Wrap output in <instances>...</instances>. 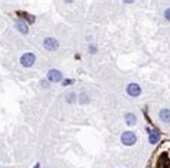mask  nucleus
Masks as SVG:
<instances>
[{"mask_svg":"<svg viewBox=\"0 0 170 168\" xmlns=\"http://www.w3.org/2000/svg\"><path fill=\"white\" fill-rule=\"evenodd\" d=\"M34 61H36V57H34L33 53H26V54H23L22 59H20V63H22V66H24V67H32L34 64Z\"/></svg>","mask_w":170,"mask_h":168,"instance_id":"f257e3e1","label":"nucleus"},{"mask_svg":"<svg viewBox=\"0 0 170 168\" xmlns=\"http://www.w3.org/2000/svg\"><path fill=\"white\" fill-rule=\"evenodd\" d=\"M136 140H137L136 134L132 133V131H126V133H123V135H121V143L124 145H133L136 143Z\"/></svg>","mask_w":170,"mask_h":168,"instance_id":"f03ea898","label":"nucleus"},{"mask_svg":"<svg viewBox=\"0 0 170 168\" xmlns=\"http://www.w3.org/2000/svg\"><path fill=\"white\" fill-rule=\"evenodd\" d=\"M57 47H59V43H57V40H56V39L49 37V39H46V40H44V49H46V50L54 51V50H57Z\"/></svg>","mask_w":170,"mask_h":168,"instance_id":"7ed1b4c3","label":"nucleus"},{"mask_svg":"<svg viewBox=\"0 0 170 168\" xmlns=\"http://www.w3.org/2000/svg\"><path fill=\"white\" fill-rule=\"evenodd\" d=\"M47 78H49V81L59 83V81H62L63 76H62V73H60V71H57V70H50V71L47 73Z\"/></svg>","mask_w":170,"mask_h":168,"instance_id":"20e7f679","label":"nucleus"},{"mask_svg":"<svg viewBox=\"0 0 170 168\" xmlns=\"http://www.w3.org/2000/svg\"><path fill=\"white\" fill-rule=\"evenodd\" d=\"M127 93L130 94V96H133V97H137L140 93H142V88H140V85L139 84H129V87H127Z\"/></svg>","mask_w":170,"mask_h":168,"instance_id":"39448f33","label":"nucleus"},{"mask_svg":"<svg viewBox=\"0 0 170 168\" xmlns=\"http://www.w3.org/2000/svg\"><path fill=\"white\" fill-rule=\"evenodd\" d=\"M159 140H160V133L157 130H153V131L149 133V141H150V144H156Z\"/></svg>","mask_w":170,"mask_h":168,"instance_id":"423d86ee","label":"nucleus"},{"mask_svg":"<svg viewBox=\"0 0 170 168\" xmlns=\"http://www.w3.org/2000/svg\"><path fill=\"white\" fill-rule=\"evenodd\" d=\"M16 27H17V30H19L20 33H23V34H26L27 32H29L27 24H26L23 20H17V21H16Z\"/></svg>","mask_w":170,"mask_h":168,"instance_id":"0eeeda50","label":"nucleus"},{"mask_svg":"<svg viewBox=\"0 0 170 168\" xmlns=\"http://www.w3.org/2000/svg\"><path fill=\"white\" fill-rule=\"evenodd\" d=\"M160 118H162V121H164V123H170V110H162L160 111Z\"/></svg>","mask_w":170,"mask_h":168,"instance_id":"6e6552de","label":"nucleus"},{"mask_svg":"<svg viewBox=\"0 0 170 168\" xmlns=\"http://www.w3.org/2000/svg\"><path fill=\"white\" fill-rule=\"evenodd\" d=\"M126 123L129 124V125H135V123H136V117L133 116V114H126Z\"/></svg>","mask_w":170,"mask_h":168,"instance_id":"1a4fd4ad","label":"nucleus"},{"mask_svg":"<svg viewBox=\"0 0 170 168\" xmlns=\"http://www.w3.org/2000/svg\"><path fill=\"white\" fill-rule=\"evenodd\" d=\"M87 96H86V94H82V96H80V103H87Z\"/></svg>","mask_w":170,"mask_h":168,"instance_id":"9d476101","label":"nucleus"},{"mask_svg":"<svg viewBox=\"0 0 170 168\" xmlns=\"http://www.w3.org/2000/svg\"><path fill=\"white\" fill-rule=\"evenodd\" d=\"M164 17H166V19L170 21V9H167V10L164 12Z\"/></svg>","mask_w":170,"mask_h":168,"instance_id":"9b49d317","label":"nucleus"},{"mask_svg":"<svg viewBox=\"0 0 170 168\" xmlns=\"http://www.w3.org/2000/svg\"><path fill=\"white\" fill-rule=\"evenodd\" d=\"M71 83H73V80H65V81H63L65 85H69V84H71Z\"/></svg>","mask_w":170,"mask_h":168,"instance_id":"f8f14e48","label":"nucleus"},{"mask_svg":"<svg viewBox=\"0 0 170 168\" xmlns=\"http://www.w3.org/2000/svg\"><path fill=\"white\" fill-rule=\"evenodd\" d=\"M42 85H43L44 88H47V87H49V83H47V81H42Z\"/></svg>","mask_w":170,"mask_h":168,"instance_id":"ddd939ff","label":"nucleus"},{"mask_svg":"<svg viewBox=\"0 0 170 168\" xmlns=\"http://www.w3.org/2000/svg\"><path fill=\"white\" fill-rule=\"evenodd\" d=\"M89 50H90V51H93V53H94V51H96V47H94V46H90V47H89Z\"/></svg>","mask_w":170,"mask_h":168,"instance_id":"4468645a","label":"nucleus"},{"mask_svg":"<svg viewBox=\"0 0 170 168\" xmlns=\"http://www.w3.org/2000/svg\"><path fill=\"white\" fill-rule=\"evenodd\" d=\"M34 168H40V165H39V164H36V167Z\"/></svg>","mask_w":170,"mask_h":168,"instance_id":"2eb2a0df","label":"nucleus"},{"mask_svg":"<svg viewBox=\"0 0 170 168\" xmlns=\"http://www.w3.org/2000/svg\"><path fill=\"white\" fill-rule=\"evenodd\" d=\"M149 168H150V167H149Z\"/></svg>","mask_w":170,"mask_h":168,"instance_id":"dca6fc26","label":"nucleus"}]
</instances>
